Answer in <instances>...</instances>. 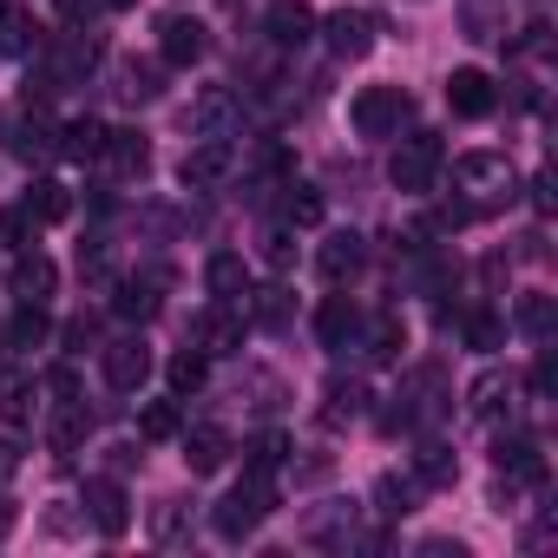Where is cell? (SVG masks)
I'll use <instances>...</instances> for the list:
<instances>
[{
    "mask_svg": "<svg viewBox=\"0 0 558 558\" xmlns=\"http://www.w3.org/2000/svg\"><path fill=\"white\" fill-rule=\"evenodd\" d=\"M551 323H558V303H551L545 290H525V296L512 303V329H519V336L545 342V336H551Z\"/></svg>",
    "mask_w": 558,
    "mask_h": 558,
    "instance_id": "7402d4cb",
    "label": "cell"
},
{
    "mask_svg": "<svg viewBox=\"0 0 558 558\" xmlns=\"http://www.w3.org/2000/svg\"><path fill=\"white\" fill-rule=\"evenodd\" d=\"M0 243H14V250H27V243H34V210H27V204L0 210Z\"/></svg>",
    "mask_w": 558,
    "mask_h": 558,
    "instance_id": "f35d334b",
    "label": "cell"
},
{
    "mask_svg": "<svg viewBox=\"0 0 558 558\" xmlns=\"http://www.w3.org/2000/svg\"><path fill=\"white\" fill-rule=\"evenodd\" d=\"M421 551H427V558H466V545H460V538H427Z\"/></svg>",
    "mask_w": 558,
    "mask_h": 558,
    "instance_id": "bcb514c9",
    "label": "cell"
},
{
    "mask_svg": "<svg viewBox=\"0 0 558 558\" xmlns=\"http://www.w3.org/2000/svg\"><path fill=\"white\" fill-rule=\"evenodd\" d=\"M316 336H323V349H349V342L362 336V310H355L349 296H329V303L316 310Z\"/></svg>",
    "mask_w": 558,
    "mask_h": 558,
    "instance_id": "e0dca14e",
    "label": "cell"
},
{
    "mask_svg": "<svg viewBox=\"0 0 558 558\" xmlns=\"http://www.w3.org/2000/svg\"><path fill=\"white\" fill-rule=\"evenodd\" d=\"M466 408H473L480 421H493L499 408H512V375H499V368H493V375H480V381L466 388Z\"/></svg>",
    "mask_w": 558,
    "mask_h": 558,
    "instance_id": "f1b7e54d",
    "label": "cell"
},
{
    "mask_svg": "<svg viewBox=\"0 0 558 558\" xmlns=\"http://www.w3.org/2000/svg\"><path fill=\"white\" fill-rule=\"evenodd\" d=\"M191 132H197V138H230V132H236V99H230L223 86L204 93V99L191 106Z\"/></svg>",
    "mask_w": 558,
    "mask_h": 558,
    "instance_id": "d6986e66",
    "label": "cell"
},
{
    "mask_svg": "<svg viewBox=\"0 0 558 558\" xmlns=\"http://www.w3.org/2000/svg\"><path fill=\"white\" fill-rule=\"evenodd\" d=\"M440 165H447L440 138H434V132H414L408 145H395V158H388V184H395L401 197H427L434 178H440Z\"/></svg>",
    "mask_w": 558,
    "mask_h": 558,
    "instance_id": "7a4b0ae2",
    "label": "cell"
},
{
    "mask_svg": "<svg viewBox=\"0 0 558 558\" xmlns=\"http://www.w3.org/2000/svg\"><path fill=\"white\" fill-rule=\"evenodd\" d=\"M53 290H60V269H53V256L27 250V256L14 263V296H21V303H47Z\"/></svg>",
    "mask_w": 558,
    "mask_h": 558,
    "instance_id": "9a60e30c",
    "label": "cell"
},
{
    "mask_svg": "<svg viewBox=\"0 0 558 558\" xmlns=\"http://www.w3.org/2000/svg\"><path fill=\"white\" fill-rule=\"evenodd\" d=\"M178 519H184L178 499H165V506H158V538H178Z\"/></svg>",
    "mask_w": 558,
    "mask_h": 558,
    "instance_id": "f6af8a7d",
    "label": "cell"
},
{
    "mask_svg": "<svg viewBox=\"0 0 558 558\" xmlns=\"http://www.w3.org/2000/svg\"><path fill=\"white\" fill-rule=\"evenodd\" d=\"M0 421H8V427L34 421V381L21 368H0Z\"/></svg>",
    "mask_w": 558,
    "mask_h": 558,
    "instance_id": "d4e9b609",
    "label": "cell"
},
{
    "mask_svg": "<svg viewBox=\"0 0 558 558\" xmlns=\"http://www.w3.org/2000/svg\"><path fill=\"white\" fill-rule=\"evenodd\" d=\"M375 499H381V512H414V480H395V473H388V480L375 486Z\"/></svg>",
    "mask_w": 558,
    "mask_h": 558,
    "instance_id": "ab89813d",
    "label": "cell"
},
{
    "mask_svg": "<svg viewBox=\"0 0 558 558\" xmlns=\"http://www.w3.org/2000/svg\"><path fill=\"white\" fill-rule=\"evenodd\" d=\"M47 336H53L47 303H21V310H14V323H8V349H21V355H27V349H40Z\"/></svg>",
    "mask_w": 558,
    "mask_h": 558,
    "instance_id": "4316f807",
    "label": "cell"
},
{
    "mask_svg": "<svg viewBox=\"0 0 558 558\" xmlns=\"http://www.w3.org/2000/svg\"><path fill=\"white\" fill-rule=\"evenodd\" d=\"M119 178H145V165H151V145H145V132H106V151H99Z\"/></svg>",
    "mask_w": 558,
    "mask_h": 558,
    "instance_id": "44dd1931",
    "label": "cell"
},
{
    "mask_svg": "<svg viewBox=\"0 0 558 558\" xmlns=\"http://www.w3.org/2000/svg\"><path fill=\"white\" fill-rule=\"evenodd\" d=\"M60 151L80 158V165H99V151H106V125H99V119H66V125H60Z\"/></svg>",
    "mask_w": 558,
    "mask_h": 558,
    "instance_id": "484cf974",
    "label": "cell"
},
{
    "mask_svg": "<svg viewBox=\"0 0 558 558\" xmlns=\"http://www.w3.org/2000/svg\"><path fill=\"white\" fill-rule=\"evenodd\" d=\"M290 316V296L283 290H256V323H283Z\"/></svg>",
    "mask_w": 558,
    "mask_h": 558,
    "instance_id": "b9f144b4",
    "label": "cell"
},
{
    "mask_svg": "<svg viewBox=\"0 0 558 558\" xmlns=\"http://www.w3.org/2000/svg\"><path fill=\"white\" fill-rule=\"evenodd\" d=\"M362 408H368V388L336 375V381H329V408H323V421H329V427H342V421H355Z\"/></svg>",
    "mask_w": 558,
    "mask_h": 558,
    "instance_id": "d6a6232c",
    "label": "cell"
},
{
    "mask_svg": "<svg viewBox=\"0 0 558 558\" xmlns=\"http://www.w3.org/2000/svg\"><path fill=\"white\" fill-rule=\"evenodd\" d=\"M86 519H93L106 538H125V532H132L125 486H119V480H86Z\"/></svg>",
    "mask_w": 558,
    "mask_h": 558,
    "instance_id": "30bf717a",
    "label": "cell"
},
{
    "mask_svg": "<svg viewBox=\"0 0 558 558\" xmlns=\"http://www.w3.org/2000/svg\"><path fill=\"white\" fill-rule=\"evenodd\" d=\"M112 310H119L125 323H145V316H158V276H125V283L112 290Z\"/></svg>",
    "mask_w": 558,
    "mask_h": 558,
    "instance_id": "cb8c5ba5",
    "label": "cell"
},
{
    "mask_svg": "<svg viewBox=\"0 0 558 558\" xmlns=\"http://www.w3.org/2000/svg\"><path fill=\"white\" fill-rule=\"evenodd\" d=\"M119 93H125V99H151V93H158V73H151V66H125V86H119Z\"/></svg>",
    "mask_w": 558,
    "mask_h": 558,
    "instance_id": "60d3db41",
    "label": "cell"
},
{
    "mask_svg": "<svg viewBox=\"0 0 558 558\" xmlns=\"http://www.w3.org/2000/svg\"><path fill=\"white\" fill-rule=\"evenodd\" d=\"M263 256L283 269V263H290V230H269V236H263Z\"/></svg>",
    "mask_w": 558,
    "mask_h": 558,
    "instance_id": "7bdbcfd3",
    "label": "cell"
},
{
    "mask_svg": "<svg viewBox=\"0 0 558 558\" xmlns=\"http://www.w3.org/2000/svg\"><path fill=\"white\" fill-rule=\"evenodd\" d=\"M401 349H408V329H401L395 316H381V323L368 329V355H375V362H401Z\"/></svg>",
    "mask_w": 558,
    "mask_h": 558,
    "instance_id": "8d00e7d4",
    "label": "cell"
},
{
    "mask_svg": "<svg viewBox=\"0 0 558 558\" xmlns=\"http://www.w3.org/2000/svg\"><path fill=\"white\" fill-rule=\"evenodd\" d=\"M243 453H250V473H276V466L290 460V440H283V434H256Z\"/></svg>",
    "mask_w": 558,
    "mask_h": 558,
    "instance_id": "74e56055",
    "label": "cell"
},
{
    "mask_svg": "<svg viewBox=\"0 0 558 558\" xmlns=\"http://www.w3.org/2000/svg\"><path fill=\"white\" fill-rule=\"evenodd\" d=\"M408 112H414V99H408L401 86H362L355 106H349V125H355L362 138H395Z\"/></svg>",
    "mask_w": 558,
    "mask_h": 558,
    "instance_id": "277c9868",
    "label": "cell"
},
{
    "mask_svg": "<svg viewBox=\"0 0 558 558\" xmlns=\"http://www.w3.org/2000/svg\"><path fill=\"white\" fill-rule=\"evenodd\" d=\"M283 217H290V223H303V230H316V223H323V191H310V184H290V197H283Z\"/></svg>",
    "mask_w": 558,
    "mask_h": 558,
    "instance_id": "d590c367",
    "label": "cell"
},
{
    "mask_svg": "<svg viewBox=\"0 0 558 558\" xmlns=\"http://www.w3.org/2000/svg\"><path fill=\"white\" fill-rule=\"evenodd\" d=\"M47 151H60V132H53L47 119H21V125H14V158L34 165V158H47Z\"/></svg>",
    "mask_w": 558,
    "mask_h": 558,
    "instance_id": "4dcf8cb0",
    "label": "cell"
},
{
    "mask_svg": "<svg viewBox=\"0 0 558 558\" xmlns=\"http://www.w3.org/2000/svg\"><path fill=\"white\" fill-rule=\"evenodd\" d=\"M532 395H538V401H545V395H551V349H545V355H538V362H532Z\"/></svg>",
    "mask_w": 558,
    "mask_h": 558,
    "instance_id": "ee69618b",
    "label": "cell"
},
{
    "mask_svg": "<svg viewBox=\"0 0 558 558\" xmlns=\"http://www.w3.org/2000/svg\"><path fill=\"white\" fill-rule=\"evenodd\" d=\"M223 460H230V434H223V427L204 421V427L184 434V466H191V473H217Z\"/></svg>",
    "mask_w": 558,
    "mask_h": 558,
    "instance_id": "ffe728a7",
    "label": "cell"
},
{
    "mask_svg": "<svg viewBox=\"0 0 558 558\" xmlns=\"http://www.w3.org/2000/svg\"><path fill=\"white\" fill-rule=\"evenodd\" d=\"M263 34L276 47H310L316 40V8H310V0H276V8L263 14Z\"/></svg>",
    "mask_w": 558,
    "mask_h": 558,
    "instance_id": "8fae6325",
    "label": "cell"
},
{
    "mask_svg": "<svg viewBox=\"0 0 558 558\" xmlns=\"http://www.w3.org/2000/svg\"><path fill=\"white\" fill-rule=\"evenodd\" d=\"M204 21H191V14H165L158 21V53H165V66H197L204 60Z\"/></svg>",
    "mask_w": 558,
    "mask_h": 558,
    "instance_id": "ba28073f",
    "label": "cell"
},
{
    "mask_svg": "<svg viewBox=\"0 0 558 558\" xmlns=\"http://www.w3.org/2000/svg\"><path fill=\"white\" fill-rule=\"evenodd\" d=\"M460 336H466V349H480V355H493V349H506V323H499L493 310H473V316L460 323Z\"/></svg>",
    "mask_w": 558,
    "mask_h": 558,
    "instance_id": "836d02e7",
    "label": "cell"
},
{
    "mask_svg": "<svg viewBox=\"0 0 558 558\" xmlns=\"http://www.w3.org/2000/svg\"><path fill=\"white\" fill-rule=\"evenodd\" d=\"M197 349H204V355H236V349H243V316H236V303H217V310L197 316Z\"/></svg>",
    "mask_w": 558,
    "mask_h": 558,
    "instance_id": "7c38bea8",
    "label": "cell"
},
{
    "mask_svg": "<svg viewBox=\"0 0 558 558\" xmlns=\"http://www.w3.org/2000/svg\"><path fill=\"white\" fill-rule=\"evenodd\" d=\"M204 283H210L217 303H236V296H250V263H243L236 250H217V256L204 263Z\"/></svg>",
    "mask_w": 558,
    "mask_h": 558,
    "instance_id": "2e32d148",
    "label": "cell"
},
{
    "mask_svg": "<svg viewBox=\"0 0 558 558\" xmlns=\"http://www.w3.org/2000/svg\"><path fill=\"white\" fill-rule=\"evenodd\" d=\"M269 512H276V480H269V473H243V480L223 493V506L210 512V525H217V538L243 545V538H250Z\"/></svg>",
    "mask_w": 558,
    "mask_h": 558,
    "instance_id": "6da1fadb",
    "label": "cell"
},
{
    "mask_svg": "<svg viewBox=\"0 0 558 558\" xmlns=\"http://www.w3.org/2000/svg\"><path fill=\"white\" fill-rule=\"evenodd\" d=\"M106 381L119 388V395H138L145 388V375H151V349L138 342V336H125V342H106Z\"/></svg>",
    "mask_w": 558,
    "mask_h": 558,
    "instance_id": "9c48e42d",
    "label": "cell"
},
{
    "mask_svg": "<svg viewBox=\"0 0 558 558\" xmlns=\"http://www.w3.org/2000/svg\"><path fill=\"white\" fill-rule=\"evenodd\" d=\"M14 466H21V460H14V447L0 440V480H14Z\"/></svg>",
    "mask_w": 558,
    "mask_h": 558,
    "instance_id": "c3c4849f",
    "label": "cell"
},
{
    "mask_svg": "<svg viewBox=\"0 0 558 558\" xmlns=\"http://www.w3.org/2000/svg\"><path fill=\"white\" fill-rule=\"evenodd\" d=\"M138 434H145V440H171V434H184V414H178V401H151V408L138 414Z\"/></svg>",
    "mask_w": 558,
    "mask_h": 558,
    "instance_id": "e575fe53",
    "label": "cell"
},
{
    "mask_svg": "<svg viewBox=\"0 0 558 558\" xmlns=\"http://www.w3.org/2000/svg\"><path fill=\"white\" fill-rule=\"evenodd\" d=\"M316 27H323V40H329L336 60H368V53H375V34H381L368 8H336V14L316 21Z\"/></svg>",
    "mask_w": 558,
    "mask_h": 558,
    "instance_id": "5b68a950",
    "label": "cell"
},
{
    "mask_svg": "<svg viewBox=\"0 0 558 558\" xmlns=\"http://www.w3.org/2000/svg\"><path fill=\"white\" fill-rule=\"evenodd\" d=\"M27 210H34V223H60V217L73 210V191H66L60 178H34V191H27Z\"/></svg>",
    "mask_w": 558,
    "mask_h": 558,
    "instance_id": "83f0119b",
    "label": "cell"
},
{
    "mask_svg": "<svg viewBox=\"0 0 558 558\" xmlns=\"http://www.w3.org/2000/svg\"><path fill=\"white\" fill-rule=\"evenodd\" d=\"M362 263H368V243H362L355 230H336V236L316 250V269L329 276V283H349V276H355Z\"/></svg>",
    "mask_w": 558,
    "mask_h": 558,
    "instance_id": "5bb4252c",
    "label": "cell"
},
{
    "mask_svg": "<svg viewBox=\"0 0 558 558\" xmlns=\"http://www.w3.org/2000/svg\"><path fill=\"white\" fill-rule=\"evenodd\" d=\"M414 480H421V486H453V480H460V460H453L440 440H427V447L414 453Z\"/></svg>",
    "mask_w": 558,
    "mask_h": 558,
    "instance_id": "f546056e",
    "label": "cell"
},
{
    "mask_svg": "<svg viewBox=\"0 0 558 558\" xmlns=\"http://www.w3.org/2000/svg\"><path fill=\"white\" fill-rule=\"evenodd\" d=\"M204 375H210V355H204V349H184V355H171V368H165L171 395H197Z\"/></svg>",
    "mask_w": 558,
    "mask_h": 558,
    "instance_id": "1f68e13d",
    "label": "cell"
},
{
    "mask_svg": "<svg viewBox=\"0 0 558 558\" xmlns=\"http://www.w3.org/2000/svg\"><path fill=\"white\" fill-rule=\"evenodd\" d=\"M230 171H236V145H230V138H204V145H191L184 165H178L184 191H210V184H223Z\"/></svg>",
    "mask_w": 558,
    "mask_h": 558,
    "instance_id": "8992f818",
    "label": "cell"
},
{
    "mask_svg": "<svg viewBox=\"0 0 558 558\" xmlns=\"http://www.w3.org/2000/svg\"><path fill=\"white\" fill-rule=\"evenodd\" d=\"M447 106H453V119H486V112L499 106L493 73H480V66H453V73H447Z\"/></svg>",
    "mask_w": 558,
    "mask_h": 558,
    "instance_id": "52a82bcc",
    "label": "cell"
},
{
    "mask_svg": "<svg viewBox=\"0 0 558 558\" xmlns=\"http://www.w3.org/2000/svg\"><path fill=\"white\" fill-rule=\"evenodd\" d=\"M86 434H93V414H86V401H60V414H53V427H47V440H53V453H73V447H86Z\"/></svg>",
    "mask_w": 558,
    "mask_h": 558,
    "instance_id": "603a6c76",
    "label": "cell"
},
{
    "mask_svg": "<svg viewBox=\"0 0 558 558\" xmlns=\"http://www.w3.org/2000/svg\"><path fill=\"white\" fill-rule=\"evenodd\" d=\"M453 178H460V191H466L473 210H493V204L512 197V165H506L499 151H466V158H453Z\"/></svg>",
    "mask_w": 558,
    "mask_h": 558,
    "instance_id": "3957f363",
    "label": "cell"
},
{
    "mask_svg": "<svg viewBox=\"0 0 558 558\" xmlns=\"http://www.w3.org/2000/svg\"><path fill=\"white\" fill-rule=\"evenodd\" d=\"M99 8H112V14H125V8H138V0H99Z\"/></svg>",
    "mask_w": 558,
    "mask_h": 558,
    "instance_id": "681fc988",
    "label": "cell"
},
{
    "mask_svg": "<svg viewBox=\"0 0 558 558\" xmlns=\"http://www.w3.org/2000/svg\"><path fill=\"white\" fill-rule=\"evenodd\" d=\"M53 8H60L66 21H86V14H99V0H53Z\"/></svg>",
    "mask_w": 558,
    "mask_h": 558,
    "instance_id": "7dc6e473",
    "label": "cell"
},
{
    "mask_svg": "<svg viewBox=\"0 0 558 558\" xmlns=\"http://www.w3.org/2000/svg\"><path fill=\"white\" fill-rule=\"evenodd\" d=\"M0 53L8 60H27V53H40V21L27 14V8H0Z\"/></svg>",
    "mask_w": 558,
    "mask_h": 558,
    "instance_id": "ac0fdd59",
    "label": "cell"
},
{
    "mask_svg": "<svg viewBox=\"0 0 558 558\" xmlns=\"http://www.w3.org/2000/svg\"><path fill=\"white\" fill-rule=\"evenodd\" d=\"M499 473H506V486H545V453H538V440H499Z\"/></svg>",
    "mask_w": 558,
    "mask_h": 558,
    "instance_id": "4fadbf2b",
    "label": "cell"
}]
</instances>
